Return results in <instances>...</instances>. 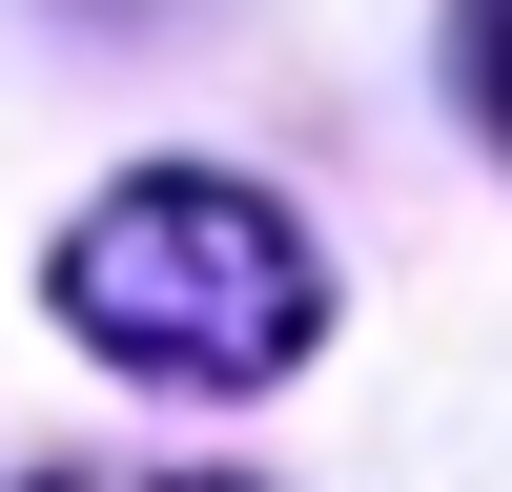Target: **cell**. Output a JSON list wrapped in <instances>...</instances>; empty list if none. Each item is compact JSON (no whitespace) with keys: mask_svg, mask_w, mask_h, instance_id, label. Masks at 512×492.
I'll return each mask as SVG.
<instances>
[{"mask_svg":"<svg viewBox=\"0 0 512 492\" xmlns=\"http://www.w3.org/2000/svg\"><path fill=\"white\" fill-rule=\"evenodd\" d=\"M62 328L103 369H164V390H267V369L328 328V267H308V226H287L267 185L144 164V185H103L62 226Z\"/></svg>","mask_w":512,"mask_h":492,"instance_id":"6da1fadb","label":"cell"},{"mask_svg":"<svg viewBox=\"0 0 512 492\" xmlns=\"http://www.w3.org/2000/svg\"><path fill=\"white\" fill-rule=\"evenodd\" d=\"M62 492H226V472H62Z\"/></svg>","mask_w":512,"mask_h":492,"instance_id":"3957f363","label":"cell"},{"mask_svg":"<svg viewBox=\"0 0 512 492\" xmlns=\"http://www.w3.org/2000/svg\"><path fill=\"white\" fill-rule=\"evenodd\" d=\"M451 82H472V123L512 144V0H472V41H451Z\"/></svg>","mask_w":512,"mask_h":492,"instance_id":"7a4b0ae2","label":"cell"}]
</instances>
